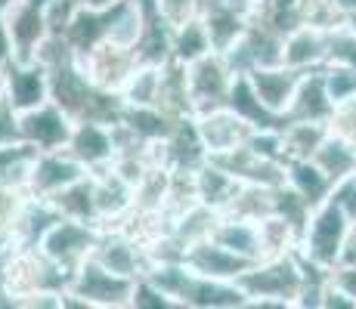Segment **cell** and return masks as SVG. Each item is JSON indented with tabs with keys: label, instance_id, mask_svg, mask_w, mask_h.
I'll return each mask as SVG.
<instances>
[{
	"label": "cell",
	"instance_id": "obj_44",
	"mask_svg": "<svg viewBox=\"0 0 356 309\" xmlns=\"http://www.w3.org/2000/svg\"><path fill=\"white\" fill-rule=\"evenodd\" d=\"M0 96H6V72H0Z\"/></svg>",
	"mask_w": 356,
	"mask_h": 309
},
{
	"label": "cell",
	"instance_id": "obj_21",
	"mask_svg": "<svg viewBox=\"0 0 356 309\" xmlns=\"http://www.w3.org/2000/svg\"><path fill=\"white\" fill-rule=\"evenodd\" d=\"M285 185H291L310 208H316L328 198L334 183L323 174V167L313 158H298V161H285Z\"/></svg>",
	"mask_w": 356,
	"mask_h": 309
},
{
	"label": "cell",
	"instance_id": "obj_36",
	"mask_svg": "<svg viewBox=\"0 0 356 309\" xmlns=\"http://www.w3.org/2000/svg\"><path fill=\"white\" fill-rule=\"evenodd\" d=\"M328 130L338 136H347V140H356V99L334 106L332 118H328Z\"/></svg>",
	"mask_w": 356,
	"mask_h": 309
},
{
	"label": "cell",
	"instance_id": "obj_13",
	"mask_svg": "<svg viewBox=\"0 0 356 309\" xmlns=\"http://www.w3.org/2000/svg\"><path fill=\"white\" fill-rule=\"evenodd\" d=\"M183 266L193 269L195 276H208V278H220V281H238L245 269H251V260L238 257V253L227 251L223 244H217L214 238H202V242L189 244L183 251Z\"/></svg>",
	"mask_w": 356,
	"mask_h": 309
},
{
	"label": "cell",
	"instance_id": "obj_4",
	"mask_svg": "<svg viewBox=\"0 0 356 309\" xmlns=\"http://www.w3.org/2000/svg\"><path fill=\"white\" fill-rule=\"evenodd\" d=\"M236 84V72L229 68V62L223 53L211 50L208 56L195 59L186 65V93H189V108L193 118L214 108L229 106V93Z\"/></svg>",
	"mask_w": 356,
	"mask_h": 309
},
{
	"label": "cell",
	"instance_id": "obj_6",
	"mask_svg": "<svg viewBox=\"0 0 356 309\" xmlns=\"http://www.w3.org/2000/svg\"><path fill=\"white\" fill-rule=\"evenodd\" d=\"M90 257L106 269H112L115 276L124 278H143L146 269L152 266V253H149L146 242L140 235H134L130 229H124V226H106L99 232V242Z\"/></svg>",
	"mask_w": 356,
	"mask_h": 309
},
{
	"label": "cell",
	"instance_id": "obj_31",
	"mask_svg": "<svg viewBox=\"0 0 356 309\" xmlns=\"http://www.w3.org/2000/svg\"><path fill=\"white\" fill-rule=\"evenodd\" d=\"M323 81H325V90H328V99L334 106L347 99H356V68H347V65H323Z\"/></svg>",
	"mask_w": 356,
	"mask_h": 309
},
{
	"label": "cell",
	"instance_id": "obj_16",
	"mask_svg": "<svg viewBox=\"0 0 356 309\" xmlns=\"http://www.w3.org/2000/svg\"><path fill=\"white\" fill-rule=\"evenodd\" d=\"M328 37L332 31L316 25H298L282 37V65L298 72H316L328 62Z\"/></svg>",
	"mask_w": 356,
	"mask_h": 309
},
{
	"label": "cell",
	"instance_id": "obj_32",
	"mask_svg": "<svg viewBox=\"0 0 356 309\" xmlns=\"http://www.w3.org/2000/svg\"><path fill=\"white\" fill-rule=\"evenodd\" d=\"M328 62L332 65H347V68H356V34L347 31L344 25L332 31L328 37ZM325 62V65H328Z\"/></svg>",
	"mask_w": 356,
	"mask_h": 309
},
{
	"label": "cell",
	"instance_id": "obj_9",
	"mask_svg": "<svg viewBox=\"0 0 356 309\" xmlns=\"http://www.w3.org/2000/svg\"><path fill=\"white\" fill-rule=\"evenodd\" d=\"M72 130H74L72 115L53 99L38 108H29V112H19V140H25L38 152L65 149Z\"/></svg>",
	"mask_w": 356,
	"mask_h": 309
},
{
	"label": "cell",
	"instance_id": "obj_29",
	"mask_svg": "<svg viewBox=\"0 0 356 309\" xmlns=\"http://www.w3.org/2000/svg\"><path fill=\"white\" fill-rule=\"evenodd\" d=\"M328 136V124H313V121H285L282 127V146H285V161H298V158H313Z\"/></svg>",
	"mask_w": 356,
	"mask_h": 309
},
{
	"label": "cell",
	"instance_id": "obj_34",
	"mask_svg": "<svg viewBox=\"0 0 356 309\" xmlns=\"http://www.w3.org/2000/svg\"><path fill=\"white\" fill-rule=\"evenodd\" d=\"M155 10L161 12V19L170 25V28H177V25H183L193 16H198L202 0H155Z\"/></svg>",
	"mask_w": 356,
	"mask_h": 309
},
{
	"label": "cell",
	"instance_id": "obj_10",
	"mask_svg": "<svg viewBox=\"0 0 356 309\" xmlns=\"http://www.w3.org/2000/svg\"><path fill=\"white\" fill-rule=\"evenodd\" d=\"M87 174H90V170L68 152V149L38 152L31 176H29V195L31 198H47V201H50L56 192H63L65 185L78 183L81 176H87Z\"/></svg>",
	"mask_w": 356,
	"mask_h": 309
},
{
	"label": "cell",
	"instance_id": "obj_42",
	"mask_svg": "<svg viewBox=\"0 0 356 309\" xmlns=\"http://www.w3.org/2000/svg\"><path fill=\"white\" fill-rule=\"evenodd\" d=\"M344 28L356 34V10H353V12H347V16H344Z\"/></svg>",
	"mask_w": 356,
	"mask_h": 309
},
{
	"label": "cell",
	"instance_id": "obj_7",
	"mask_svg": "<svg viewBox=\"0 0 356 309\" xmlns=\"http://www.w3.org/2000/svg\"><path fill=\"white\" fill-rule=\"evenodd\" d=\"M84 74L106 93H118L127 84V78L134 74V68L140 65V56L130 47H121L115 40H99L97 47H90L87 53L78 56Z\"/></svg>",
	"mask_w": 356,
	"mask_h": 309
},
{
	"label": "cell",
	"instance_id": "obj_35",
	"mask_svg": "<svg viewBox=\"0 0 356 309\" xmlns=\"http://www.w3.org/2000/svg\"><path fill=\"white\" fill-rule=\"evenodd\" d=\"M328 201L338 204V208L347 214V219L356 226V170H353V174H347V176H341V180L332 185Z\"/></svg>",
	"mask_w": 356,
	"mask_h": 309
},
{
	"label": "cell",
	"instance_id": "obj_14",
	"mask_svg": "<svg viewBox=\"0 0 356 309\" xmlns=\"http://www.w3.org/2000/svg\"><path fill=\"white\" fill-rule=\"evenodd\" d=\"M304 74L307 72H298V68H289V65H282V62H276V65L254 68V72L248 74V81H251V87H254L257 99L264 102L273 115L285 118V112H289V106L294 99V90H298Z\"/></svg>",
	"mask_w": 356,
	"mask_h": 309
},
{
	"label": "cell",
	"instance_id": "obj_15",
	"mask_svg": "<svg viewBox=\"0 0 356 309\" xmlns=\"http://www.w3.org/2000/svg\"><path fill=\"white\" fill-rule=\"evenodd\" d=\"M6 99L16 106V112H29L50 102V72L38 59L13 62L6 68Z\"/></svg>",
	"mask_w": 356,
	"mask_h": 309
},
{
	"label": "cell",
	"instance_id": "obj_2",
	"mask_svg": "<svg viewBox=\"0 0 356 309\" xmlns=\"http://www.w3.org/2000/svg\"><path fill=\"white\" fill-rule=\"evenodd\" d=\"M134 287L136 278L115 276L93 257L74 269L72 285L63 294V309L78 306V309H130L134 303Z\"/></svg>",
	"mask_w": 356,
	"mask_h": 309
},
{
	"label": "cell",
	"instance_id": "obj_18",
	"mask_svg": "<svg viewBox=\"0 0 356 309\" xmlns=\"http://www.w3.org/2000/svg\"><path fill=\"white\" fill-rule=\"evenodd\" d=\"M211 238H214L217 244H223L227 251L251 260V263L264 260V242H260L257 219H245V217H236V214H220L214 219Z\"/></svg>",
	"mask_w": 356,
	"mask_h": 309
},
{
	"label": "cell",
	"instance_id": "obj_20",
	"mask_svg": "<svg viewBox=\"0 0 356 309\" xmlns=\"http://www.w3.org/2000/svg\"><path fill=\"white\" fill-rule=\"evenodd\" d=\"M238 189H242V183H238L227 167H220L214 158H208V161L195 170V198H198V204L217 210V214H227L229 204L236 201Z\"/></svg>",
	"mask_w": 356,
	"mask_h": 309
},
{
	"label": "cell",
	"instance_id": "obj_33",
	"mask_svg": "<svg viewBox=\"0 0 356 309\" xmlns=\"http://www.w3.org/2000/svg\"><path fill=\"white\" fill-rule=\"evenodd\" d=\"M130 309H177L174 300L161 291L155 281H149L146 276L136 278V287H134V303Z\"/></svg>",
	"mask_w": 356,
	"mask_h": 309
},
{
	"label": "cell",
	"instance_id": "obj_11",
	"mask_svg": "<svg viewBox=\"0 0 356 309\" xmlns=\"http://www.w3.org/2000/svg\"><path fill=\"white\" fill-rule=\"evenodd\" d=\"M68 152L78 158L90 174L112 167L118 155V140H115V124L102 121H74V130L68 136Z\"/></svg>",
	"mask_w": 356,
	"mask_h": 309
},
{
	"label": "cell",
	"instance_id": "obj_30",
	"mask_svg": "<svg viewBox=\"0 0 356 309\" xmlns=\"http://www.w3.org/2000/svg\"><path fill=\"white\" fill-rule=\"evenodd\" d=\"M29 189L19 185H0V235L13 242V229H16L19 217H22L25 204H29Z\"/></svg>",
	"mask_w": 356,
	"mask_h": 309
},
{
	"label": "cell",
	"instance_id": "obj_22",
	"mask_svg": "<svg viewBox=\"0 0 356 309\" xmlns=\"http://www.w3.org/2000/svg\"><path fill=\"white\" fill-rule=\"evenodd\" d=\"M248 19L260 28L285 37L298 25H304V0H257Z\"/></svg>",
	"mask_w": 356,
	"mask_h": 309
},
{
	"label": "cell",
	"instance_id": "obj_37",
	"mask_svg": "<svg viewBox=\"0 0 356 309\" xmlns=\"http://www.w3.org/2000/svg\"><path fill=\"white\" fill-rule=\"evenodd\" d=\"M328 285L338 287L341 294H347L356 303V263H334L328 269Z\"/></svg>",
	"mask_w": 356,
	"mask_h": 309
},
{
	"label": "cell",
	"instance_id": "obj_41",
	"mask_svg": "<svg viewBox=\"0 0 356 309\" xmlns=\"http://www.w3.org/2000/svg\"><path fill=\"white\" fill-rule=\"evenodd\" d=\"M121 0H78V6H84V10H99V12H106V10H112V6H118Z\"/></svg>",
	"mask_w": 356,
	"mask_h": 309
},
{
	"label": "cell",
	"instance_id": "obj_5",
	"mask_svg": "<svg viewBox=\"0 0 356 309\" xmlns=\"http://www.w3.org/2000/svg\"><path fill=\"white\" fill-rule=\"evenodd\" d=\"M99 232L102 229L97 223H81V219L59 217L56 223L47 229V235L40 238L38 247L56 266H63L65 272L74 276V269L93 253V247H97V242H99Z\"/></svg>",
	"mask_w": 356,
	"mask_h": 309
},
{
	"label": "cell",
	"instance_id": "obj_17",
	"mask_svg": "<svg viewBox=\"0 0 356 309\" xmlns=\"http://www.w3.org/2000/svg\"><path fill=\"white\" fill-rule=\"evenodd\" d=\"M198 16H202L208 37H211V47L217 53H227L245 34V28H248V12L227 3V0H202Z\"/></svg>",
	"mask_w": 356,
	"mask_h": 309
},
{
	"label": "cell",
	"instance_id": "obj_27",
	"mask_svg": "<svg viewBox=\"0 0 356 309\" xmlns=\"http://www.w3.org/2000/svg\"><path fill=\"white\" fill-rule=\"evenodd\" d=\"M211 50H214V47H211V37H208V28H204L202 16H193L189 22L174 28V37H170V59L174 62L189 65V62L208 56Z\"/></svg>",
	"mask_w": 356,
	"mask_h": 309
},
{
	"label": "cell",
	"instance_id": "obj_40",
	"mask_svg": "<svg viewBox=\"0 0 356 309\" xmlns=\"http://www.w3.org/2000/svg\"><path fill=\"white\" fill-rule=\"evenodd\" d=\"M338 263H356V226L350 229V235H347L344 251H341V260H338Z\"/></svg>",
	"mask_w": 356,
	"mask_h": 309
},
{
	"label": "cell",
	"instance_id": "obj_28",
	"mask_svg": "<svg viewBox=\"0 0 356 309\" xmlns=\"http://www.w3.org/2000/svg\"><path fill=\"white\" fill-rule=\"evenodd\" d=\"M161 74L164 65H152V62H140L127 84L121 87V102L124 106H159L161 93Z\"/></svg>",
	"mask_w": 356,
	"mask_h": 309
},
{
	"label": "cell",
	"instance_id": "obj_23",
	"mask_svg": "<svg viewBox=\"0 0 356 309\" xmlns=\"http://www.w3.org/2000/svg\"><path fill=\"white\" fill-rule=\"evenodd\" d=\"M229 108L245 118L254 130H273V127H285V118L273 115L264 102L257 99L254 87H251L248 74H236V84H232V93H229Z\"/></svg>",
	"mask_w": 356,
	"mask_h": 309
},
{
	"label": "cell",
	"instance_id": "obj_8",
	"mask_svg": "<svg viewBox=\"0 0 356 309\" xmlns=\"http://www.w3.org/2000/svg\"><path fill=\"white\" fill-rule=\"evenodd\" d=\"M3 22L10 28L16 62H31L38 56L40 44L50 37V25H47V0H16L6 6Z\"/></svg>",
	"mask_w": 356,
	"mask_h": 309
},
{
	"label": "cell",
	"instance_id": "obj_25",
	"mask_svg": "<svg viewBox=\"0 0 356 309\" xmlns=\"http://www.w3.org/2000/svg\"><path fill=\"white\" fill-rule=\"evenodd\" d=\"M313 161L323 167V174L328 180L338 183L341 176L356 170V140H347V136H338L328 130V136L319 142L316 152H313Z\"/></svg>",
	"mask_w": 356,
	"mask_h": 309
},
{
	"label": "cell",
	"instance_id": "obj_26",
	"mask_svg": "<svg viewBox=\"0 0 356 309\" xmlns=\"http://www.w3.org/2000/svg\"><path fill=\"white\" fill-rule=\"evenodd\" d=\"M34 158H38V149L29 146L25 140L0 142V185H19V189H29Z\"/></svg>",
	"mask_w": 356,
	"mask_h": 309
},
{
	"label": "cell",
	"instance_id": "obj_1",
	"mask_svg": "<svg viewBox=\"0 0 356 309\" xmlns=\"http://www.w3.org/2000/svg\"><path fill=\"white\" fill-rule=\"evenodd\" d=\"M304 281V260L298 251H291L257 260L238 276V287L248 294V309H294Z\"/></svg>",
	"mask_w": 356,
	"mask_h": 309
},
{
	"label": "cell",
	"instance_id": "obj_39",
	"mask_svg": "<svg viewBox=\"0 0 356 309\" xmlns=\"http://www.w3.org/2000/svg\"><path fill=\"white\" fill-rule=\"evenodd\" d=\"M16 62V50H13V37H10V28H6L3 16H0V72H6V68Z\"/></svg>",
	"mask_w": 356,
	"mask_h": 309
},
{
	"label": "cell",
	"instance_id": "obj_24",
	"mask_svg": "<svg viewBox=\"0 0 356 309\" xmlns=\"http://www.w3.org/2000/svg\"><path fill=\"white\" fill-rule=\"evenodd\" d=\"M50 204L59 210V217L81 219V223H97V192H93V174L81 176L78 183H72V185H65L63 192H56V195L50 198Z\"/></svg>",
	"mask_w": 356,
	"mask_h": 309
},
{
	"label": "cell",
	"instance_id": "obj_3",
	"mask_svg": "<svg viewBox=\"0 0 356 309\" xmlns=\"http://www.w3.org/2000/svg\"><path fill=\"white\" fill-rule=\"evenodd\" d=\"M350 229L353 223L347 219V214L325 198L323 204H316L310 210V219H307L304 232H300V242H298L300 260H307L313 266H323V269H332L341 260V251H344Z\"/></svg>",
	"mask_w": 356,
	"mask_h": 309
},
{
	"label": "cell",
	"instance_id": "obj_43",
	"mask_svg": "<svg viewBox=\"0 0 356 309\" xmlns=\"http://www.w3.org/2000/svg\"><path fill=\"white\" fill-rule=\"evenodd\" d=\"M334 3H338L344 12H353L356 10V0H334Z\"/></svg>",
	"mask_w": 356,
	"mask_h": 309
},
{
	"label": "cell",
	"instance_id": "obj_19",
	"mask_svg": "<svg viewBox=\"0 0 356 309\" xmlns=\"http://www.w3.org/2000/svg\"><path fill=\"white\" fill-rule=\"evenodd\" d=\"M334 112V102L328 99L325 81H323V68L316 72H307L300 78L298 90H294V99L285 112V121H313V124H328Z\"/></svg>",
	"mask_w": 356,
	"mask_h": 309
},
{
	"label": "cell",
	"instance_id": "obj_12",
	"mask_svg": "<svg viewBox=\"0 0 356 309\" xmlns=\"http://www.w3.org/2000/svg\"><path fill=\"white\" fill-rule=\"evenodd\" d=\"M193 121H195L198 140H202L208 158L227 155V152H232V149L245 146L248 136L254 133V127H251L245 118H238L229 106L227 108H214V112H204V115H195Z\"/></svg>",
	"mask_w": 356,
	"mask_h": 309
},
{
	"label": "cell",
	"instance_id": "obj_38",
	"mask_svg": "<svg viewBox=\"0 0 356 309\" xmlns=\"http://www.w3.org/2000/svg\"><path fill=\"white\" fill-rule=\"evenodd\" d=\"M19 140V112L6 96H0V142Z\"/></svg>",
	"mask_w": 356,
	"mask_h": 309
}]
</instances>
